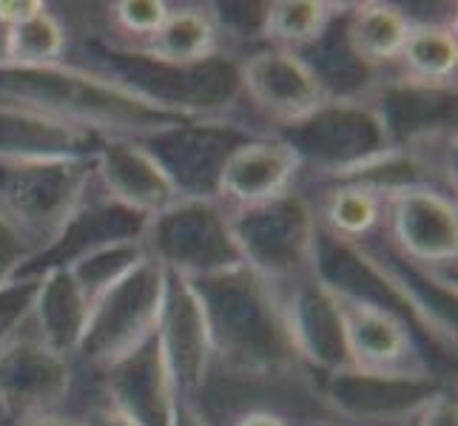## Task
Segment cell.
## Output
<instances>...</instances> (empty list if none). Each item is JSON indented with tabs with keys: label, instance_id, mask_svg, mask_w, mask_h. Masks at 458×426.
Listing matches in <instances>:
<instances>
[{
	"label": "cell",
	"instance_id": "obj_41",
	"mask_svg": "<svg viewBox=\"0 0 458 426\" xmlns=\"http://www.w3.org/2000/svg\"><path fill=\"white\" fill-rule=\"evenodd\" d=\"M12 426H83V423L77 418H69V415L49 413V415H38V418L21 421V423H12Z\"/></svg>",
	"mask_w": 458,
	"mask_h": 426
},
{
	"label": "cell",
	"instance_id": "obj_36",
	"mask_svg": "<svg viewBox=\"0 0 458 426\" xmlns=\"http://www.w3.org/2000/svg\"><path fill=\"white\" fill-rule=\"evenodd\" d=\"M413 426H458V404L450 389L438 396L416 415Z\"/></svg>",
	"mask_w": 458,
	"mask_h": 426
},
{
	"label": "cell",
	"instance_id": "obj_17",
	"mask_svg": "<svg viewBox=\"0 0 458 426\" xmlns=\"http://www.w3.org/2000/svg\"><path fill=\"white\" fill-rule=\"evenodd\" d=\"M299 177H302V163L296 151L274 131H262L228 156L219 173L216 199L228 211L257 208L296 191Z\"/></svg>",
	"mask_w": 458,
	"mask_h": 426
},
{
	"label": "cell",
	"instance_id": "obj_30",
	"mask_svg": "<svg viewBox=\"0 0 458 426\" xmlns=\"http://www.w3.org/2000/svg\"><path fill=\"white\" fill-rule=\"evenodd\" d=\"M148 259L143 239H120L108 242L103 247H94L91 254L74 259L66 271L77 281V288L86 293V298L94 305L100 296H106L120 281L129 279L140 264Z\"/></svg>",
	"mask_w": 458,
	"mask_h": 426
},
{
	"label": "cell",
	"instance_id": "obj_40",
	"mask_svg": "<svg viewBox=\"0 0 458 426\" xmlns=\"http://www.w3.org/2000/svg\"><path fill=\"white\" fill-rule=\"evenodd\" d=\"M174 426H211V421L205 418V413L199 409V404L180 401V406H177V418H174Z\"/></svg>",
	"mask_w": 458,
	"mask_h": 426
},
{
	"label": "cell",
	"instance_id": "obj_42",
	"mask_svg": "<svg viewBox=\"0 0 458 426\" xmlns=\"http://www.w3.org/2000/svg\"><path fill=\"white\" fill-rule=\"evenodd\" d=\"M9 38H12V26L0 18V69L9 66Z\"/></svg>",
	"mask_w": 458,
	"mask_h": 426
},
{
	"label": "cell",
	"instance_id": "obj_11",
	"mask_svg": "<svg viewBox=\"0 0 458 426\" xmlns=\"http://www.w3.org/2000/svg\"><path fill=\"white\" fill-rule=\"evenodd\" d=\"M72 384V358L43 344L31 327L0 347V415L12 423L60 413Z\"/></svg>",
	"mask_w": 458,
	"mask_h": 426
},
{
	"label": "cell",
	"instance_id": "obj_39",
	"mask_svg": "<svg viewBox=\"0 0 458 426\" xmlns=\"http://www.w3.org/2000/svg\"><path fill=\"white\" fill-rule=\"evenodd\" d=\"M231 426H291L285 415L274 413V409H248Z\"/></svg>",
	"mask_w": 458,
	"mask_h": 426
},
{
	"label": "cell",
	"instance_id": "obj_28",
	"mask_svg": "<svg viewBox=\"0 0 458 426\" xmlns=\"http://www.w3.org/2000/svg\"><path fill=\"white\" fill-rule=\"evenodd\" d=\"M319 228L334 239L361 245L385 222V196L359 182H330L316 205Z\"/></svg>",
	"mask_w": 458,
	"mask_h": 426
},
{
	"label": "cell",
	"instance_id": "obj_16",
	"mask_svg": "<svg viewBox=\"0 0 458 426\" xmlns=\"http://www.w3.org/2000/svg\"><path fill=\"white\" fill-rule=\"evenodd\" d=\"M342 315L347 353L353 370L368 372H436L424 358L421 341L399 315L353 296L330 290Z\"/></svg>",
	"mask_w": 458,
	"mask_h": 426
},
{
	"label": "cell",
	"instance_id": "obj_7",
	"mask_svg": "<svg viewBox=\"0 0 458 426\" xmlns=\"http://www.w3.org/2000/svg\"><path fill=\"white\" fill-rule=\"evenodd\" d=\"M143 245L148 259L165 273L191 281L242 264L231 230V213L219 199L174 202L148 219Z\"/></svg>",
	"mask_w": 458,
	"mask_h": 426
},
{
	"label": "cell",
	"instance_id": "obj_31",
	"mask_svg": "<svg viewBox=\"0 0 458 426\" xmlns=\"http://www.w3.org/2000/svg\"><path fill=\"white\" fill-rule=\"evenodd\" d=\"M69 29L60 14L49 12V6L31 14L29 21L12 26L9 38V66L21 69H40L57 66L69 57Z\"/></svg>",
	"mask_w": 458,
	"mask_h": 426
},
{
	"label": "cell",
	"instance_id": "obj_26",
	"mask_svg": "<svg viewBox=\"0 0 458 426\" xmlns=\"http://www.w3.org/2000/svg\"><path fill=\"white\" fill-rule=\"evenodd\" d=\"M347 40L353 52L368 66L387 71L396 66L402 46L410 31V14L404 6L365 0V4H347Z\"/></svg>",
	"mask_w": 458,
	"mask_h": 426
},
{
	"label": "cell",
	"instance_id": "obj_19",
	"mask_svg": "<svg viewBox=\"0 0 458 426\" xmlns=\"http://www.w3.org/2000/svg\"><path fill=\"white\" fill-rule=\"evenodd\" d=\"M368 100L396 148L455 134V86H428L385 74Z\"/></svg>",
	"mask_w": 458,
	"mask_h": 426
},
{
	"label": "cell",
	"instance_id": "obj_23",
	"mask_svg": "<svg viewBox=\"0 0 458 426\" xmlns=\"http://www.w3.org/2000/svg\"><path fill=\"white\" fill-rule=\"evenodd\" d=\"M347 4L339 6L334 21L313 40L308 49L296 52L305 60V66L316 77V83L325 91L327 100H368L382 83L385 71L368 66L361 60L351 40H347Z\"/></svg>",
	"mask_w": 458,
	"mask_h": 426
},
{
	"label": "cell",
	"instance_id": "obj_13",
	"mask_svg": "<svg viewBox=\"0 0 458 426\" xmlns=\"http://www.w3.org/2000/svg\"><path fill=\"white\" fill-rule=\"evenodd\" d=\"M387 245L416 264H447L458 259L455 194L430 185L404 188L385 199Z\"/></svg>",
	"mask_w": 458,
	"mask_h": 426
},
{
	"label": "cell",
	"instance_id": "obj_29",
	"mask_svg": "<svg viewBox=\"0 0 458 426\" xmlns=\"http://www.w3.org/2000/svg\"><path fill=\"white\" fill-rule=\"evenodd\" d=\"M342 4L327 0H271L265 21V46L302 52L327 29Z\"/></svg>",
	"mask_w": 458,
	"mask_h": 426
},
{
	"label": "cell",
	"instance_id": "obj_43",
	"mask_svg": "<svg viewBox=\"0 0 458 426\" xmlns=\"http://www.w3.org/2000/svg\"><path fill=\"white\" fill-rule=\"evenodd\" d=\"M313 426H347L342 421H322V423H313Z\"/></svg>",
	"mask_w": 458,
	"mask_h": 426
},
{
	"label": "cell",
	"instance_id": "obj_1",
	"mask_svg": "<svg viewBox=\"0 0 458 426\" xmlns=\"http://www.w3.org/2000/svg\"><path fill=\"white\" fill-rule=\"evenodd\" d=\"M0 103L35 108V112L81 125L106 139H146L177 122L197 120L165 112L106 71L72 60L40 69L4 66L0 69Z\"/></svg>",
	"mask_w": 458,
	"mask_h": 426
},
{
	"label": "cell",
	"instance_id": "obj_24",
	"mask_svg": "<svg viewBox=\"0 0 458 426\" xmlns=\"http://www.w3.org/2000/svg\"><path fill=\"white\" fill-rule=\"evenodd\" d=\"M89 310L91 302L77 288L72 273L66 267H55V271H46L38 276V293L29 327L55 353L74 358L89 324Z\"/></svg>",
	"mask_w": 458,
	"mask_h": 426
},
{
	"label": "cell",
	"instance_id": "obj_21",
	"mask_svg": "<svg viewBox=\"0 0 458 426\" xmlns=\"http://www.w3.org/2000/svg\"><path fill=\"white\" fill-rule=\"evenodd\" d=\"M106 137L43 112L0 103V163L94 160Z\"/></svg>",
	"mask_w": 458,
	"mask_h": 426
},
{
	"label": "cell",
	"instance_id": "obj_14",
	"mask_svg": "<svg viewBox=\"0 0 458 426\" xmlns=\"http://www.w3.org/2000/svg\"><path fill=\"white\" fill-rule=\"evenodd\" d=\"M240 88L242 100L254 105L274 131L305 120L327 103L305 60L274 46H262L240 60Z\"/></svg>",
	"mask_w": 458,
	"mask_h": 426
},
{
	"label": "cell",
	"instance_id": "obj_27",
	"mask_svg": "<svg viewBox=\"0 0 458 426\" xmlns=\"http://www.w3.org/2000/svg\"><path fill=\"white\" fill-rule=\"evenodd\" d=\"M458 40L455 18L450 21H413L396 60V74L404 80L428 86H455Z\"/></svg>",
	"mask_w": 458,
	"mask_h": 426
},
{
	"label": "cell",
	"instance_id": "obj_34",
	"mask_svg": "<svg viewBox=\"0 0 458 426\" xmlns=\"http://www.w3.org/2000/svg\"><path fill=\"white\" fill-rule=\"evenodd\" d=\"M38 276H18L0 288V347L29 327L35 307Z\"/></svg>",
	"mask_w": 458,
	"mask_h": 426
},
{
	"label": "cell",
	"instance_id": "obj_2",
	"mask_svg": "<svg viewBox=\"0 0 458 426\" xmlns=\"http://www.w3.org/2000/svg\"><path fill=\"white\" fill-rule=\"evenodd\" d=\"M191 284L208 319L214 364L245 378H271L299 364L291 350L282 296L271 281L240 264Z\"/></svg>",
	"mask_w": 458,
	"mask_h": 426
},
{
	"label": "cell",
	"instance_id": "obj_12",
	"mask_svg": "<svg viewBox=\"0 0 458 426\" xmlns=\"http://www.w3.org/2000/svg\"><path fill=\"white\" fill-rule=\"evenodd\" d=\"M157 341H160L180 401L199 404L214 367V344L205 307L194 284L182 276L168 273Z\"/></svg>",
	"mask_w": 458,
	"mask_h": 426
},
{
	"label": "cell",
	"instance_id": "obj_5",
	"mask_svg": "<svg viewBox=\"0 0 458 426\" xmlns=\"http://www.w3.org/2000/svg\"><path fill=\"white\" fill-rule=\"evenodd\" d=\"M91 191V160L0 163V216L21 233L31 256L57 239Z\"/></svg>",
	"mask_w": 458,
	"mask_h": 426
},
{
	"label": "cell",
	"instance_id": "obj_33",
	"mask_svg": "<svg viewBox=\"0 0 458 426\" xmlns=\"http://www.w3.org/2000/svg\"><path fill=\"white\" fill-rule=\"evenodd\" d=\"M214 12V21L219 26V35L225 40H265V21H267V4L257 0H228V4H208Z\"/></svg>",
	"mask_w": 458,
	"mask_h": 426
},
{
	"label": "cell",
	"instance_id": "obj_20",
	"mask_svg": "<svg viewBox=\"0 0 458 426\" xmlns=\"http://www.w3.org/2000/svg\"><path fill=\"white\" fill-rule=\"evenodd\" d=\"M106 398L137 426H174L180 396L163 358L160 341L148 338L131 355L103 372Z\"/></svg>",
	"mask_w": 458,
	"mask_h": 426
},
{
	"label": "cell",
	"instance_id": "obj_10",
	"mask_svg": "<svg viewBox=\"0 0 458 426\" xmlns=\"http://www.w3.org/2000/svg\"><path fill=\"white\" fill-rule=\"evenodd\" d=\"M262 131L233 117H197L140 139L165 168L182 199H216L228 156Z\"/></svg>",
	"mask_w": 458,
	"mask_h": 426
},
{
	"label": "cell",
	"instance_id": "obj_44",
	"mask_svg": "<svg viewBox=\"0 0 458 426\" xmlns=\"http://www.w3.org/2000/svg\"><path fill=\"white\" fill-rule=\"evenodd\" d=\"M416 421V418H413ZM413 421H407V423H402V426H413Z\"/></svg>",
	"mask_w": 458,
	"mask_h": 426
},
{
	"label": "cell",
	"instance_id": "obj_37",
	"mask_svg": "<svg viewBox=\"0 0 458 426\" xmlns=\"http://www.w3.org/2000/svg\"><path fill=\"white\" fill-rule=\"evenodd\" d=\"M83 426H137L129 415L123 413V409H117L112 401H103L91 409V413L86 415V421H81Z\"/></svg>",
	"mask_w": 458,
	"mask_h": 426
},
{
	"label": "cell",
	"instance_id": "obj_25",
	"mask_svg": "<svg viewBox=\"0 0 458 426\" xmlns=\"http://www.w3.org/2000/svg\"><path fill=\"white\" fill-rule=\"evenodd\" d=\"M223 35L214 21V12L208 4H182L171 6L165 23L160 31L137 52H143L160 63H174V66H194L216 54H223ZM129 49V46H125Z\"/></svg>",
	"mask_w": 458,
	"mask_h": 426
},
{
	"label": "cell",
	"instance_id": "obj_18",
	"mask_svg": "<svg viewBox=\"0 0 458 426\" xmlns=\"http://www.w3.org/2000/svg\"><path fill=\"white\" fill-rule=\"evenodd\" d=\"M94 185L140 216H157L174 202H180V191L174 188L165 168L154 160V154L140 139L108 137L100 151L94 154Z\"/></svg>",
	"mask_w": 458,
	"mask_h": 426
},
{
	"label": "cell",
	"instance_id": "obj_6",
	"mask_svg": "<svg viewBox=\"0 0 458 426\" xmlns=\"http://www.w3.org/2000/svg\"><path fill=\"white\" fill-rule=\"evenodd\" d=\"M274 134L296 151L302 171L310 168L327 182L353 177L396 148L370 100H327Z\"/></svg>",
	"mask_w": 458,
	"mask_h": 426
},
{
	"label": "cell",
	"instance_id": "obj_35",
	"mask_svg": "<svg viewBox=\"0 0 458 426\" xmlns=\"http://www.w3.org/2000/svg\"><path fill=\"white\" fill-rule=\"evenodd\" d=\"M29 259H31L29 245L21 239V233L0 216V288L18 279Z\"/></svg>",
	"mask_w": 458,
	"mask_h": 426
},
{
	"label": "cell",
	"instance_id": "obj_15",
	"mask_svg": "<svg viewBox=\"0 0 458 426\" xmlns=\"http://www.w3.org/2000/svg\"><path fill=\"white\" fill-rule=\"evenodd\" d=\"M279 296L291 350L299 364H308L319 375L351 370L342 315L327 284L313 273L288 288H279Z\"/></svg>",
	"mask_w": 458,
	"mask_h": 426
},
{
	"label": "cell",
	"instance_id": "obj_22",
	"mask_svg": "<svg viewBox=\"0 0 458 426\" xmlns=\"http://www.w3.org/2000/svg\"><path fill=\"white\" fill-rule=\"evenodd\" d=\"M148 225L146 216H140L129 208H123L120 202L108 199L98 185L89 194V199L74 211V216L60 230L57 239L31 256L21 276H40L55 267H69L74 259L91 254L94 247H103L108 242L120 239H143V230Z\"/></svg>",
	"mask_w": 458,
	"mask_h": 426
},
{
	"label": "cell",
	"instance_id": "obj_3",
	"mask_svg": "<svg viewBox=\"0 0 458 426\" xmlns=\"http://www.w3.org/2000/svg\"><path fill=\"white\" fill-rule=\"evenodd\" d=\"M89 54L86 66L106 71L143 100L182 117H231L242 100L240 60L225 52L194 66H174L112 40H98Z\"/></svg>",
	"mask_w": 458,
	"mask_h": 426
},
{
	"label": "cell",
	"instance_id": "obj_38",
	"mask_svg": "<svg viewBox=\"0 0 458 426\" xmlns=\"http://www.w3.org/2000/svg\"><path fill=\"white\" fill-rule=\"evenodd\" d=\"M40 9H46V4H40V0H0V18L9 26L29 21L31 14H38Z\"/></svg>",
	"mask_w": 458,
	"mask_h": 426
},
{
	"label": "cell",
	"instance_id": "obj_4",
	"mask_svg": "<svg viewBox=\"0 0 458 426\" xmlns=\"http://www.w3.org/2000/svg\"><path fill=\"white\" fill-rule=\"evenodd\" d=\"M228 213L242 264L274 288H288L316 273L319 216L308 194L291 191L257 208Z\"/></svg>",
	"mask_w": 458,
	"mask_h": 426
},
{
	"label": "cell",
	"instance_id": "obj_8",
	"mask_svg": "<svg viewBox=\"0 0 458 426\" xmlns=\"http://www.w3.org/2000/svg\"><path fill=\"white\" fill-rule=\"evenodd\" d=\"M165 284L168 273L157 262L146 259L129 279L100 296L89 310V324L74 358L103 375L154 338L160 327Z\"/></svg>",
	"mask_w": 458,
	"mask_h": 426
},
{
	"label": "cell",
	"instance_id": "obj_32",
	"mask_svg": "<svg viewBox=\"0 0 458 426\" xmlns=\"http://www.w3.org/2000/svg\"><path fill=\"white\" fill-rule=\"evenodd\" d=\"M168 12L171 6L165 0H120V4L108 6V21H112L114 31H120V40L112 43L140 49L160 31Z\"/></svg>",
	"mask_w": 458,
	"mask_h": 426
},
{
	"label": "cell",
	"instance_id": "obj_9",
	"mask_svg": "<svg viewBox=\"0 0 458 426\" xmlns=\"http://www.w3.org/2000/svg\"><path fill=\"white\" fill-rule=\"evenodd\" d=\"M445 389H450L447 381L436 372H368L351 367L319 375L322 401L347 426H402Z\"/></svg>",
	"mask_w": 458,
	"mask_h": 426
}]
</instances>
